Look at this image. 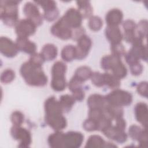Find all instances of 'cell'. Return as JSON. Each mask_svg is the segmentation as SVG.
<instances>
[{"instance_id": "9c48e42d", "label": "cell", "mask_w": 148, "mask_h": 148, "mask_svg": "<svg viewBox=\"0 0 148 148\" xmlns=\"http://www.w3.org/2000/svg\"><path fill=\"white\" fill-rule=\"evenodd\" d=\"M14 27L17 37L28 38L34 35L36 30L35 24L27 18L18 20Z\"/></svg>"}, {"instance_id": "d6a6232c", "label": "cell", "mask_w": 148, "mask_h": 148, "mask_svg": "<svg viewBox=\"0 0 148 148\" xmlns=\"http://www.w3.org/2000/svg\"><path fill=\"white\" fill-rule=\"evenodd\" d=\"M88 26L91 30L98 31L103 26L102 20L98 16H92L88 19Z\"/></svg>"}, {"instance_id": "4316f807", "label": "cell", "mask_w": 148, "mask_h": 148, "mask_svg": "<svg viewBox=\"0 0 148 148\" xmlns=\"http://www.w3.org/2000/svg\"><path fill=\"white\" fill-rule=\"evenodd\" d=\"M58 101L64 113L70 112L76 101L72 95L64 94L60 97Z\"/></svg>"}, {"instance_id": "7402d4cb", "label": "cell", "mask_w": 148, "mask_h": 148, "mask_svg": "<svg viewBox=\"0 0 148 148\" xmlns=\"http://www.w3.org/2000/svg\"><path fill=\"white\" fill-rule=\"evenodd\" d=\"M64 132L61 131H56L51 134L47 139V142L50 147L53 148L64 147Z\"/></svg>"}, {"instance_id": "e0dca14e", "label": "cell", "mask_w": 148, "mask_h": 148, "mask_svg": "<svg viewBox=\"0 0 148 148\" xmlns=\"http://www.w3.org/2000/svg\"><path fill=\"white\" fill-rule=\"evenodd\" d=\"M105 35L111 45L121 43L123 34L119 26H107L105 29Z\"/></svg>"}, {"instance_id": "d4e9b609", "label": "cell", "mask_w": 148, "mask_h": 148, "mask_svg": "<svg viewBox=\"0 0 148 148\" xmlns=\"http://www.w3.org/2000/svg\"><path fill=\"white\" fill-rule=\"evenodd\" d=\"M40 53L45 61H49L54 60L57 57L58 50L54 45L47 43L43 46Z\"/></svg>"}, {"instance_id": "60d3db41", "label": "cell", "mask_w": 148, "mask_h": 148, "mask_svg": "<svg viewBox=\"0 0 148 148\" xmlns=\"http://www.w3.org/2000/svg\"><path fill=\"white\" fill-rule=\"evenodd\" d=\"M104 115H105L104 111L102 109H99V108L89 109L88 118L93 119L97 121L100 120Z\"/></svg>"}, {"instance_id": "f35d334b", "label": "cell", "mask_w": 148, "mask_h": 148, "mask_svg": "<svg viewBox=\"0 0 148 148\" xmlns=\"http://www.w3.org/2000/svg\"><path fill=\"white\" fill-rule=\"evenodd\" d=\"M83 128L85 131L88 132L98 131L97 121L90 118H88L83 122Z\"/></svg>"}, {"instance_id": "8992f818", "label": "cell", "mask_w": 148, "mask_h": 148, "mask_svg": "<svg viewBox=\"0 0 148 148\" xmlns=\"http://www.w3.org/2000/svg\"><path fill=\"white\" fill-rule=\"evenodd\" d=\"M10 135L12 138L18 141L19 147H28L32 142L31 132L25 128L21 126L13 125L10 128Z\"/></svg>"}, {"instance_id": "30bf717a", "label": "cell", "mask_w": 148, "mask_h": 148, "mask_svg": "<svg viewBox=\"0 0 148 148\" xmlns=\"http://www.w3.org/2000/svg\"><path fill=\"white\" fill-rule=\"evenodd\" d=\"M92 40L86 34L82 35L77 40L76 46V59L82 60L84 59L88 54L91 48Z\"/></svg>"}, {"instance_id": "f6af8a7d", "label": "cell", "mask_w": 148, "mask_h": 148, "mask_svg": "<svg viewBox=\"0 0 148 148\" xmlns=\"http://www.w3.org/2000/svg\"><path fill=\"white\" fill-rule=\"evenodd\" d=\"M124 57L125 61L129 65V66L136 62H140V60L130 49L128 52L125 53Z\"/></svg>"}, {"instance_id": "484cf974", "label": "cell", "mask_w": 148, "mask_h": 148, "mask_svg": "<svg viewBox=\"0 0 148 148\" xmlns=\"http://www.w3.org/2000/svg\"><path fill=\"white\" fill-rule=\"evenodd\" d=\"M77 10L81 14L83 18H90L92 16L93 9L89 1H76Z\"/></svg>"}, {"instance_id": "c3c4849f", "label": "cell", "mask_w": 148, "mask_h": 148, "mask_svg": "<svg viewBox=\"0 0 148 148\" xmlns=\"http://www.w3.org/2000/svg\"><path fill=\"white\" fill-rule=\"evenodd\" d=\"M122 26L124 31H135L136 27L135 22L131 19H127L122 23Z\"/></svg>"}, {"instance_id": "d6986e66", "label": "cell", "mask_w": 148, "mask_h": 148, "mask_svg": "<svg viewBox=\"0 0 148 148\" xmlns=\"http://www.w3.org/2000/svg\"><path fill=\"white\" fill-rule=\"evenodd\" d=\"M123 13L117 8L109 10L105 16V21L108 26H119L123 21Z\"/></svg>"}, {"instance_id": "7a4b0ae2", "label": "cell", "mask_w": 148, "mask_h": 148, "mask_svg": "<svg viewBox=\"0 0 148 148\" xmlns=\"http://www.w3.org/2000/svg\"><path fill=\"white\" fill-rule=\"evenodd\" d=\"M20 73L25 82L29 86L43 87L47 84L48 79L42 66L36 65L29 61L21 65Z\"/></svg>"}, {"instance_id": "ac0fdd59", "label": "cell", "mask_w": 148, "mask_h": 148, "mask_svg": "<svg viewBox=\"0 0 148 148\" xmlns=\"http://www.w3.org/2000/svg\"><path fill=\"white\" fill-rule=\"evenodd\" d=\"M15 43L19 51L31 55L36 53V45L34 42L30 40L28 38L17 37Z\"/></svg>"}, {"instance_id": "681fc988", "label": "cell", "mask_w": 148, "mask_h": 148, "mask_svg": "<svg viewBox=\"0 0 148 148\" xmlns=\"http://www.w3.org/2000/svg\"><path fill=\"white\" fill-rule=\"evenodd\" d=\"M72 92V96L75 99V101H82L84 99L85 97V93L83 88L77 90L76 91H74Z\"/></svg>"}, {"instance_id": "603a6c76", "label": "cell", "mask_w": 148, "mask_h": 148, "mask_svg": "<svg viewBox=\"0 0 148 148\" xmlns=\"http://www.w3.org/2000/svg\"><path fill=\"white\" fill-rule=\"evenodd\" d=\"M103 110L105 114L112 120L123 117L124 114V109L123 107L110 105L108 103Z\"/></svg>"}, {"instance_id": "5b68a950", "label": "cell", "mask_w": 148, "mask_h": 148, "mask_svg": "<svg viewBox=\"0 0 148 148\" xmlns=\"http://www.w3.org/2000/svg\"><path fill=\"white\" fill-rule=\"evenodd\" d=\"M108 103L118 106H127L132 102V95L128 91L116 88L105 95Z\"/></svg>"}, {"instance_id": "d590c367", "label": "cell", "mask_w": 148, "mask_h": 148, "mask_svg": "<svg viewBox=\"0 0 148 148\" xmlns=\"http://www.w3.org/2000/svg\"><path fill=\"white\" fill-rule=\"evenodd\" d=\"M10 120L14 126H21L24 120V114L18 110L14 111L10 116Z\"/></svg>"}, {"instance_id": "6da1fadb", "label": "cell", "mask_w": 148, "mask_h": 148, "mask_svg": "<svg viewBox=\"0 0 148 148\" xmlns=\"http://www.w3.org/2000/svg\"><path fill=\"white\" fill-rule=\"evenodd\" d=\"M45 120L54 131H61L66 128L67 121L63 115L60 102L54 96L47 98L44 103Z\"/></svg>"}, {"instance_id": "ffe728a7", "label": "cell", "mask_w": 148, "mask_h": 148, "mask_svg": "<svg viewBox=\"0 0 148 148\" xmlns=\"http://www.w3.org/2000/svg\"><path fill=\"white\" fill-rule=\"evenodd\" d=\"M116 145L112 143L106 142L103 138L98 135H92L88 138L85 147H115Z\"/></svg>"}, {"instance_id": "e575fe53", "label": "cell", "mask_w": 148, "mask_h": 148, "mask_svg": "<svg viewBox=\"0 0 148 148\" xmlns=\"http://www.w3.org/2000/svg\"><path fill=\"white\" fill-rule=\"evenodd\" d=\"M15 78V72L11 69H6L1 75V82L4 84H8L12 82Z\"/></svg>"}, {"instance_id": "8d00e7d4", "label": "cell", "mask_w": 148, "mask_h": 148, "mask_svg": "<svg viewBox=\"0 0 148 148\" xmlns=\"http://www.w3.org/2000/svg\"><path fill=\"white\" fill-rule=\"evenodd\" d=\"M111 54L117 56L119 57H121L125 54V49L121 43L113 44L110 45Z\"/></svg>"}, {"instance_id": "83f0119b", "label": "cell", "mask_w": 148, "mask_h": 148, "mask_svg": "<svg viewBox=\"0 0 148 148\" xmlns=\"http://www.w3.org/2000/svg\"><path fill=\"white\" fill-rule=\"evenodd\" d=\"M61 57L65 62H71L76 59V46L72 45L65 46L61 50Z\"/></svg>"}, {"instance_id": "74e56055", "label": "cell", "mask_w": 148, "mask_h": 148, "mask_svg": "<svg viewBox=\"0 0 148 148\" xmlns=\"http://www.w3.org/2000/svg\"><path fill=\"white\" fill-rule=\"evenodd\" d=\"M36 4L40 5L44 12L48 11L57 8L56 2L53 0H45V1H34Z\"/></svg>"}, {"instance_id": "ee69618b", "label": "cell", "mask_w": 148, "mask_h": 148, "mask_svg": "<svg viewBox=\"0 0 148 148\" xmlns=\"http://www.w3.org/2000/svg\"><path fill=\"white\" fill-rule=\"evenodd\" d=\"M28 61L31 63L39 66H42L43 64L45 61L41 53H35L34 54L31 55Z\"/></svg>"}, {"instance_id": "7bdbcfd3", "label": "cell", "mask_w": 148, "mask_h": 148, "mask_svg": "<svg viewBox=\"0 0 148 148\" xmlns=\"http://www.w3.org/2000/svg\"><path fill=\"white\" fill-rule=\"evenodd\" d=\"M59 15V10L58 8H56L52 10L44 12L43 13V18L48 21H53L55 20Z\"/></svg>"}, {"instance_id": "9a60e30c", "label": "cell", "mask_w": 148, "mask_h": 148, "mask_svg": "<svg viewBox=\"0 0 148 148\" xmlns=\"http://www.w3.org/2000/svg\"><path fill=\"white\" fill-rule=\"evenodd\" d=\"M102 132L106 138L121 144L125 142L128 138V135L125 130L119 129L115 125H110Z\"/></svg>"}, {"instance_id": "ab89813d", "label": "cell", "mask_w": 148, "mask_h": 148, "mask_svg": "<svg viewBox=\"0 0 148 148\" xmlns=\"http://www.w3.org/2000/svg\"><path fill=\"white\" fill-rule=\"evenodd\" d=\"M90 79L92 83L97 87H101L104 86L103 75L99 72H92Z\"/></svg>"}, {"instance_id": "f907efd6", "label": "cell", "mask_w": 148, "mask_h": 148, "mask_svg": "<svg viewBox=\"0 0 148 148\" xmlns=\"http://www.w3.org/2000/svg\"><path fill=\"white\" fill-rule=\"evenodd\" d=\"M116 121V124L115 125L119 128L120 130H125V128H126V121L125 120L123 119V117H121V118H119L116 120H115Z\"/></svg>"}, {"instance_id": "f546056e", "label": "cell", "mask_w": 148, "mask_h": 148, "mask_svg": "<svg viewBox=\"0 0 148 148\" xmlns=\"http://www.w3.org/2000/svg\"><path fill=\"white\" fill-rule=\"evenodd\" d=\"M92 72L91 69L88 66H81L76 69L73 75L82 82H84L90 79Z\"/></svg>"}, {"instance_id": "1f68e13d", "label": "cell", "mask_w": 148, "mask_h": 148, "mask_svg": "<svg viewBox=\"0 0 148 148\" xmlns=\"http://www.w3.org/2000/svg\"><path fill=\"white\" fill-rule=\"evenodd\" d=\"M50 86L55 91L60 92L64 91L66 87L65 76L51 77Z\"/></svg>"}, {"instance_id": "ba28073f", "label": "cell", "mask_w": 148, "mask_h": 148, "mask_svg": "<svg viewBox=\"0 0 148 148\" xmlns=\"http://www.w3.org/2000/svg\"><path fill=\"white\" fill-rule=\"evenodd\" d=\"M23 11L27 18L31 20L36 27L42 24L43 17L35 2H27L23 6Z\"/></svg>"}, {"instance_id": "2e32d148", "label": "cell", "mask_w": 148, "mask_h": 148, "mask_svg": "<svg viewBox=\"0 0 148 148\" xmlns=\"http://www.w3.org/2000/svg\"><path fill=\"white\" fill-rule=\"evenodd\" d=\"M134 114L135 119L145 128L147 127L148 108L147 105L143 102H138L134 108Z\"/></svg>"}, {"instance_id": "cb8c5ba5", "label": "cell", "mask_w": 148, "mask_h": 148, "mask_svg": "<svg viewBox=\"0 0 148 148\" xmlns=\"http://www.w3.org/2000/svg\"><path fill=\"white\" fill-rule=\"evenodd\" d=\"M130 50L138 57L139 60L147 62V47L143 42L135 43L132 45Z\"/></svg>"}, {"instance_id": "7c38bea8", "label": "cell", "mask_w": 148, "mask_h": 148, "mask_svg": "<svg viewBox=\"0 0 148 148\" xmlns=\"http://www.w3.org/2000/svg\"><path fill=\"white\" fill-rule=\"evenodd\" d=\"M128 134L132 140L138 142L140 146H147L148 139L147 128H142L138 125L132 124L129 128Z\"/></svg>"}, {"instance_id": "836d02e7", "label": "cell", "mask_w": 148, "mask_h": 148, "mask_svg": "<svg viewBox=\"0 0 148 148\" xmlns=\"http://www.w3.org/2000/svg\"><path fill=\"white\" fill-rule=\"evenodd\" d=\"M135 32L136 34L141 38L145 39L147 37V21L146 19L141 20L136 24Z\"/></svg>"}, {"instance_id": "44dd1931", "label": "cell", "mask_w": 148, "mask_h": 148, "mask_svg": "<svg viewBox=\"0 0 148 148\" xmlns=\"http://www.w3.org/2000/svg\"><path fill=\"white\" fill-rule=\"evenodd\" d=\"M106 103L105 96L99 94L90 95L87 100V104L89 109L99 108L103 109Z\"/></svg>"}, {"instance_id": "3957f363", "label": "cell", "mask_w": 148, "mask_h": 148, "mask_svg": "<svg viewBox=\"0 0 148 148\" xmlns=\"http://www.w3.org/2000/svg\"><path fill=\"white\" fill-rule=\"evenodd\" d=\"M20 1L2 0L0 1V17L3 24L13 27L18 22V5Z\"/></svg>"}, {"instance_id": "f1b7e54d", "label": "cell", "mask_w": 148, "mask_h": 148, "mask_svg": "<svg viewBox=\"0 0 148 148\" xmlns=\"http://www.w3.org/2000/svg\"><path fill=\"white\" fill-rule=\"evenodd\" d=\"M103 79L104 86H106L108 87L111 89L119 88L120 86V80L114 76L112 73L108 72H105L102 73Z\"/></svg>"}, {"instance_id": "4fadbf2b", "label": "cell", "mask_w": 148, "mask_h": 148, "mask_svg": "<svg viewBox=\"0 0 148 148\" xmlns=\"http://www.w3.org/2000/svg\"><path fill=\"white\" fill-rule=\"evenodd\" d=\"M84 140V135L80 132L68 131L64 133V147H80Z\"/></svg>"}, {"instance_id": "8fae6325", "label": "cell", "mask_w": 148, "mask_h": 148, "mask_svg": "<svg viewBox=\"0 0 148 148\" xmlns=\"http://www.w3.org/2000/svg\"><path fill=\"white\" fill-rule=\"evenodd\" d=\"M62 18L72 29L81 27L83 17L79 10L75 8H69L62 16Z\"/></svg>"}, {"instance_id": "7dc6e473", "label": "cell", "mask_w": 148, "mask_h": 148, "mask_svg": "<svg viewBox=\"0 0 148 148\" xmlns=\"http://www.w3.org/2000/svg\"><path fill=\"white\" fill-rule=\"evenodd\" d=\"M130 72L134 76L140 75L143 70V67L140 62L130 65Z\"/></svg>"}, {"instance_id": "b9f144b4", "label": "cell", "mask_w": 148, "mask_h": 148, "mask_svg": "<svg viewBox=\"0 0 148 148\" xmlns=\"http://www.w3.org/2000/svg\"><path fill=\"white\" fill-rule=\"evenodd\" d=\"M83 82L79 80L77 78H76L75 76H73L70 81L68 83V88L69 90L73 92L74 91H76L77 90H79L81 88H83L82 84Z\"/></svg>"}, {"instance_id": "52a82bcc", "label": "cell", "mask_w": 148, "mask_h": 148, "mask_svg": "<svg viewBox=\"0 0 148 148\" xmlns=\"http://www.w3.org/2000/svg\"><path fill=\"white\" fill-rule=\"evenodd\" d=\"M50 32L59 39L68 40L72 38L73 29L65 23L61 17L51 27Z\"/></svg>"}, {"instance_id": "277c9868", "label": "cell", "mask_w": 148, "mask_h": 148, "mask_svg": "<svg viewBox=\"0 0 148 148\" xmlns=\"http://www.w3.org/2000/svg\"><path fill=\"white\" fill-rule=\"evenodd\" d=\"M101 66L105 71L110 70L112 73L120 80L127 75V68L121 58L113 54L103 56L101 60Z\"/></svg>"}, {"instance_id": "4dcf8cb0", "label": "cell", "mask_w": 148, "mask_h": 148, "mask_svg": "<svg viewBox=\"0 0 148 148\" xmlns=\"http://www.w3.org/2000/svg\"><path fill=\"white\" fill-rule=\"evenodd\" d=\"M67 66L66 65L61 61H58L54 62L51 67V77L65 76Z\"/></svg>"}, {"instance_id": "5bb4252c", "label": "cell", "mask_w": 148, "mask_h": 148, "mask_svg": "<svg viewBox=\"0 0 148 148\" xmlns=\"http://www.w3.org/2000/svg\"><path fill=\"white\" fill-rule=\"evenodd\" d=\"M0 51L2 54L8 58H13L18 53L19 50L16 43L6 36L0 38Z\"/></svg>"}, {"instance_id": "bcb514c9", "label": "cell", "mask_w": 148, "mask_h": 148, "mask_svg": "<svg viewBox=\"0 0 148 148\" xmlns=\"http://www.w3.org/2000/svg\"><path fill=\"white\" fill-rule=\"evenodd\" d=\"M136 91L142 97L147 98V82L146 81L140 82L137 85Z\"/></svg>"}]
</instances>
